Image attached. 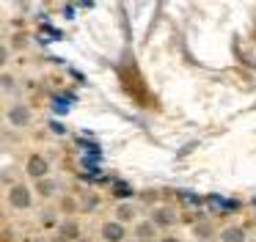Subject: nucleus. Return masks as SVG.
Here are the masks:
<instances>
[{
  "label": "nucleus",
  "mask_w": 256,
  "mask_h": 242,
  "mask_svg": "<svg viewBox=\"0 0 256 242\" xmlns=\"http://www.w3.org/2000/svg\"><path fill=\"white\" fill-rule=\"evenodd\" d=\"M3 198H6V206L12 209V212H30V209L36 206V198L39 196H36V187L30 184L28 179H17L6 187Z\"/></svg>",
  "instance_id": "1"
},
{
  "label": "nucleus",
  "mask_w": 256,
  "mask_h": 242,
  "mask_svg": "<svg viewBox=\"0 0 256 242\" xmlns=\"http://www.w3.org/2000/svg\"><path fill=\"white\" fill-rule=\"evenodd\" d=\"M3 121H6L8 130L22 132V130H28V126H34L36 110L30 108L28 102H22V99H14V102H6V108H3Z\"/></svg>",
  "instance_id": "2"
},
{
  "label": "nucleus",
  "mask_w": 256,
  "mask_h": 242,
  "mask_svg": "<svg viewBox=\"0 0 256 242\" xmlns=\"http://www.w3.org/2000/svg\"><path fill=\"white\" fill-rule=\"evenodd\" d=\"M22 174H25V179H28L30 184H36V182L52 176V162H50V157H47L44 152H39V148L28 152V154H25V162H22Z\"/></svg>",
  "instance_id": "3"
},
{
  "label": "nucleus",
  "mask_w": 256,
  "mask_h": 242,
  "mask_svg": "<svg viewBox=\"0 0 256 242\" xmlns=\"http://www.w3.org/2000/svg\"><path fill=\"white\" fill-rule=\"evenodd\" d=\"M146 218H149L152 223L160 228V234H174V228L179 226L182 214H179V209L174 206V204H154V206L149 209V214H146Z\"/></svg>",
  "instance_id": "4"
},
{
  "label": "nucleus",
  "mask_w": 256,
  "mask_h": 242,
  "mask_svg": "<svg viewBox=\"0 0 256 242\" xmlns=\"http://www.w3.org/2000/svg\"><path fill=\"white\" fill-rule=\"evenodd\" d=\"M96 236H100V242H127L132 240V228L113 218H105L100 223V228H96Z\"/></svg>",
  "instance_id": "5"
},
{
  "label": "nucleus",
  "mask_w": 256,
  "mask_h": 242,
  "mask_svg": "<svg viewBox=\"0 0 256 242\" xmlns=\"http://www.w3.org/2000/svg\"><path fill=\"white\" fill-rule=\"evenodd\" d=\"M36 196L42 198L44 204H58L66 192H64V182L58 179V176H47V179H42V182H36Z\"/></svg>",
  "instance_id": "6"
},
{
  "label": "nucleus",
  "mask_w": 256,
  "mask_h": 242,
  "mask_svg": "<svg viewBox=\"0 0 256 242\" xmlns=\"http://www.w3.org/2000/svg\"><path fill=\"white\" fill-rule=\"evenodd\" d=\"M110 218L132 228V226L138 223L144 214H140V206L135 201H116V204H113V209H110Z\"/></svg>",
  "instance_id": "7"
},
{
  "label": "nucleus",
  "mask_w": 256,
  "mask_h": 242,
  "mask_svg": "<svg viewBox=\"0 0 256 242\" xmlns=\"http://www.w3.org/2000/svg\"><path fill=\"white\" fill-rule=\"evenodd\" d=\"M190 234H193V242H218L220 226H215V220L210 218H198L190 226Z\"/></svg>",
  "instance_id": "8"
},
{
  "label": "nucleus",
  "mask_w": 256,
  "mask_h": 242,
  "mask_svg": "<svg viewBox=\"0 0 256 242\" xmlns=\"http://www.w3.org/2000/svg\"><path fill=\"white\" fill-rule=\"evenodd\" d=\"M56 236L61 242H80L83 240V220L80 218H64L61 226H58Z\"/></svg>",
  "instance_id": "9"
},
{
  "label": "nucleus",
  "mask_w": 256,
  "mask_h": 242,
  "mask_svg": "<svg viewBox=\"0 0 256 242\" xmlns=\"http://www.w3.org/2000/svg\"><path fill=\"white\" fill-rule=\"evenodd\" d=\"M162 234L149 218H140L138 223L132 226V242H160Z\"/></svg>",
  "instance_id": "10"
},
{
  "label": "nucleus",
  "mask_w": 256,
  "mask_h": 242,
  "mask_svg": "<svg viewBox=\"0 0 256 242\" xmlns=\"http://www.w3.org/2000/svg\"><path fill=\"white\" fill-rule=\"evenodd\" d=\"M218 242H250V231L242 223H226V226H220Z\"/></svg>",
  "instance_id": "11"
},
{
  "label": "nucleus",
  "mask_w": 256,
  "mask_h": 242,
  "mask_svg": "<svg viewBox=\"0 0 256 242\" xmlns=\"http://www.w3.org/2000/svg\"><path fill=\"white\" fill-rule=\"evenodd\" d=\"M61 220H64V214H61V209H58V204H44V209L39 212V228L56 234L58 226H61Z\"/></svg>",
  "instance_id": "12"
},
{
  "label": "nucleus",
  "mask_w": 256,
  "mask_h": 242,
  "mask_svg": "<svg viewBox=\"0 0 256 242\" xmlns=\"http://www.w3.org/2000/svg\"><path fill=\"white\" fill-rule=\"evenodd\" d=\"M78 198H80V214H96L102 209V196L96 190H83V192H78Z\"/></svg>",
  "instance_id": "13"
},
{
  "label": "nucleus",
  "mask_w": 256,
  "mask_h": 242,
  "mask_svg": "<svg viewBox=\"0 0 256 242\" xmlns=\"http://www.w3.org/2000/svg\"><path fill=\"white\" fill-rule=\"evenodd\" d=\"M17 91H20L17 74H14L12 69H3L0 72V94H3V99H6V102H14V94Z\"/></svg>",
  "instance_id": "14"
},
{
  "label": "nucleus",
  "mask_w": 256,
  "mask_h": 242,
  "mask_svg": "<svg viewBox=\"0 0 256 242\" xmlns=\"http://www.w3.org/2000/svg\"><path fill=\"white\" fill-rule=\"evenodd\" d=\"M160 242H188V240H182L179 234H162V240Z\"/></svg>",
  "instance_id": "15"
},
{
  "label": "nucleus",
  "mask_w": 256,
  "mask_h": 242,
  "mask_svg": "<svg viewBox=\"0 0 256 242\" xmlns=\"http://www.w3.org/2000/svg\"><path fill=\"white\" fill-rule=\"evenodd\" d=\"M25 242H50V240H47V236H28Z\"/></svg>",
  "instance_id": "16"
},
{
  "label": "nucleus",
  "mask_w": 256,
  "mask_h": 242,
  "mask_svg": "<svg viewBox=\"0 0 256 242\" xmlns=\"http://www.w3.org/2000/svg\"><path fill=\"white\" fill-rule=\"evenodd\" d=\"M80 242H88V240H86V236H83V240H80Z\"/></svg>",
  "instance_id": "17"
}]
</instances>
